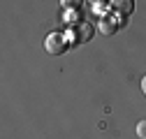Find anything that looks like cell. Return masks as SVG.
<instances>
[{"instance_id":"cell-6","label":"cell","mask_w":146,"mask_h":139,"mask_svg":"<svg viewBox=\"0 0 146 139\" xmlns=\"http://www.w3.org/2000/svg\"><path fill=\"white\" fill-rule=\"evenodd\" d=\"M60 3H63V7H65V9H77V7L84 3V0H60Z\"/></svg>"},{"instance_id":"cell-3","label":"cell","mask_w":146,"mask_h":139,"mask_svg":"<svg viewBox=\"0 0 146 139\" xmlns=\"http://www.w3.org/2000/svg\"><path fill=\"white\" fill-rule=\"evenodd\" d=\"M111 5H114V9L118 14H132V9H135L132 0H111Z\"/></svg>"},{"instance_id":"cell-5","label":"cell","mask_w":146,"mask_h":139,"mask_svg":"<svg viewBox=\"0 0 146 139\" xmlns=\"http://www.w3.org/2000/svg\"><path fill=\"white\" fill-rule=\"evenodd\" d=\"M100 28H102V32H104V35H109V32H114V28H116V23H114L111 19H102V23H100Z\"/></svg>"},{"instance_id":"cell-7","label":"cell","mask_w":146,"mask_h":139,"mask_svg":"<svg viewBox=\"0 0 146 139\" xmlns=\"http://www.w3.org/2000/svg\"><path fill=\"white\" fill-rule=\"evenodd\" d=\"M137 137L146 139V120H139V123H137Z\"/></svg>"},{"instance_id":"cell-8","label":"cell","mask_w":146,"mask_h":139,"mask_svg":"<svg viewBox=\"0 0 146 139\" xmlns=\"http://www.w3.org/2000/svg\"><path fill=\"white\" fill-rule=\"evenodd\" d=\"M141 93H144V95H146V77H144V79H141Z\"/></svg>"},{"instance_id":"cell-2","label":"cell","mask_w":146,"mask_h":139,"mask_svg":"<svg viewBox=\"0 0 146 139\" xmlns=\"http://www.w3.org/2000/svg\"><path fill=\"white\" fill-rule=\"evenodd\" d=\"M67 32H70V35H67V40H70V42L81 44V42L90 40V35H93V28H90L88 23H77V26H72Z\"/></svg>"},{"instance_id":"cell-1","label":"cell","mask_w":146,"mask_h":139,"mask_svg":"<svg viewBox=\"0 0 146 139\" xmlns=\"http://www.w3.org/2000/svg\"><path fill=\"white\" fill-rule=\"evenodd\" d=\"M44 49L49 51V54H53V56L63 54V51L67 49V35H63V32H49L46 40H44Z\"/></svg>"},{"instance_id":"cell-4","label":"cell","mask_w":146,"mask_h":139,"mask_svg":"<svg viewBox=\"0 0 146 139\" xmlns=\"http://www.w3.org/2000/svg\"><path fill=\"white\" fill-rule=\"evenodd\" d=\"M63 19H65V23H72V26H77V23H79V12H77V9H65Z\"/></svg>"}]
</instances>
